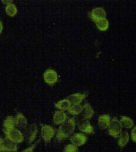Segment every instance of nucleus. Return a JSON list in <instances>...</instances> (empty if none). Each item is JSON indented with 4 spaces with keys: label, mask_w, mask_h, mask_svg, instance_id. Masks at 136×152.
<instances>
[{
    "label": "nucleus",
    "mask_w": 136,
    "mask_h": 152,
    "mask_svg": "<svg viewBox=\"0 0 136 152\" xmlns=\"http://www.w3.org/2000/svg\"><path fill=\"white\" fill-rule=\"evenodd\" d=\"M3 152H10V151H3Z\"/></svg>",
    "instance_id": "28"
},
{
    "label": "nucleus",
    "mask_w": 136,
    "mask_h": 152,
    "mask_svg": "<svg viewBox=\"0 0 136 152\" xmlns=\"http://www.w3.org/2000/svg\"><path fill=\"white\" fill-rule=\"evenodd\" d=\"M44 81L49 85H54L58 81L57 72L52 69H48L43 74Z\"/></svg>",
    "instance_id": "6"
},
{
    "label": "nucleus",
    "mask_w": 136,
    "mask_h": 152,
    "mask_svg": "<svg viewBox=\"0 0 136 152\" xmlns=\"http://www.w3.org/2000/svg\"><path fill=\"white\" fill-rule=\"evenodd\" d=\"M83 107L80 104H75V105L71 106V107L68 109V112L71 115H79L80 113L83 112Z\"/></svg>",
    "instance_id": "21"
},
{
    "label": "nucleus",
    "mask_w": 136,
    "mask_h": 152,
    "mask_svg": "<svg viewBox=\"0 0 136 152\" xmlns=\"http://www.w3.org/2000/svg\"><path fill=\"white\" fill-rule=\"evenodd\" d=\"M3 139L0 138V152L3 151Z\"/></svg>",
    "instance_id": "26"
},
{
    "label": "nucleus",
    "mask_w": 136,
    "mask_h": 152,
    "mask_svg": "<svg viewBox=\"0 0 136 152\" xmlns=\"http://www.w3.org/2000/svg\"><path fill=\"white\" fill-rule=\"evenodd\" d=\"M15 118H14L13 116H8L7 117L4 123H3V131L4 133L7 132L11 129L15 128Z\"/></svg>",
    "instance_id": "13"
},
{
    "label": "nucleus",
    "mask_w": 136,
    "mask_h": 152,
    "mask_svg": "<svg viewBox=\"0 0 136 152\" xmlns=\"http://www.w3.org/2000/svg\"><path fill=\"white\" fill-rule=\"evenodd\" d=\"M63 152H79V149L77 146L71 143V144H68L66 146Z\"/></svg>",
    "instance_id": "23"
},
{
    "label": "nucleus",
    "mask_w": 136,
    "mask_h": 152,
    "mask_svg": "<svg viewBox=\"0 0 136 152\" xmlns=\"http://www.w3.org/2000/svg\"><path fill=\"white\" fill-rule=\"evenodd\" d=\"M76 126V120L75 118H69L68 120L61 124L58 127L56 134V139L57 141L60 142L63 139H67L71 134H73Z\"/></svg>",
    "instance_id": "1"
},
{
    "label": "nucleus",
    "mask_w": 136,
    "mask_h": 152,
    "mask_svg": "<svg viewBox=\"0 0 136 152\" xmlns=\"http://www.w3.org/2000/svg\"><path fill=\"white\" fill-rule=\"evenodd\" d=\"M5 134L7 138L11 139V141L15 142V143H20V142L23 141L24 139L23 133L18 129H16L15 127L11 129L10 131H8L7 132H6Z\"/></svg>",
    "instance_id": "3"
},
{
    "label": "nucleus",
    "mask_w": 136,
    "mask_h": 152,
    "mask_svg": "<svg viewBox=\"0 0 136 152\" xmlns=\"http://www.w3.org/2000/svg\"><path fill=\"white\" fill-rule=\"evenodd\" d=\"M95 23H96L97 28L101 31H106L109 27V22L106 18L98 20L97 22H95Z\"/></svg>",
    "instance_id": "18"
},
{
    "label": "nucleus",
    "mask_w": 136,
    "mask_h": 152,
    "mask_svg": "<svg viewBox=\"0 0 136 152\" xmlns=\"http://www.w3.org/2000/svg\"><path fill=\"white\" fill-rule=\"evenodd\" d=\"M67 116L65 112H63L62 110H58L55 112V115L53 117V122L56 125H60L67 121Z\"/></svg>",
    "instance_id": "10"
},
{
    "label": "nucleus",
    "mask_w": 136,
    "mask_h": 152,
    "mask_svg": "<svg viewBox=\"0 0 136 152\" xmlns=\"http://www.w3.org/2000/svg\"><path fill=\"white\" fill-rule=\"evenodd\" d=\"M41 135L45 142H49L55 135V129L50 125H41Z\"/></svg>",
    "instance_id": "5"
},
{
    "label": "nucleus",
    "mask_w": 136,
    "mask_h": 152,
    "mask_svg": "<svg viewBox=\"0 0 136 152\" xmlns=\"http://www.w3.org/2000/svg\"><path fill=\"white\" fill-rule=\"evenodd\" d=\"M106 11L102 7H97L93 9L91 13V18L94 22H97L99 19L106 18Z\"/></svg>",
    "instance_id": "8"
},
{
    "label": "nucleus",
    "mask_w": 136,
    "mask_h": 152,
    "mask_svg": "<svg viewBox=\"0 0 136 152\" xmlns=\"http://www.w3.org/2000/svg\"><path fill=\"white\" fill-rule=\"evenodd\" d=\"M55 106V107L58 108V110H62V111H65V110H68V109L71 107V103L67 99H65L60 100V101L56 102Z\"/></svg>",
    "instance_id": "16"
},
{
    "label": "nucleus",
    "mask_w": 136,
    "mask_h": 152,
    "mask_svg": "<svg viewBox=\"0 0 136 152\" xmlns=\"http://www.w3.org/2000/svg\"><path fill=\"white\" fill-rule=\"evenodd\" d=\"M120 123L122 124V126L123 127H125L126 129L131 128L132 126H134V122L131 118L126 117V116H122L121 117Z\"/></svg>",
    "instance_id": "20"
},
{
    "label": "nucleus",
    "mask_w": 136,
    "mask_h": 152,
    "mask_svg": "<svg viewBox=\"0 0 136 152\" xmlns=\"http://www.w3.org/2000/svg\"><path fill=\"white\" fill-rule=\"evenodd\" d=\"M70 140L72 144L75 145L77 147H80L86 143L87 141V138L83 133H76L71 137Z\"/></svg>",
    "instance_id": "7"
},
{
    "label": "nucleus",
    "mask_w": 136,
    "mask_h": 152,
    "mask_svg": "<svg viewBox=\"0 0 136 152\" xmlns=\"http://www.w3.org/2000/svg\"><path fill=\"white\" fill-rule=\"evenodd\" d=\"M26 125H27V121L26 118L23 116L21 113H18L15 117V126H18V128L26 129Z\"/></svg>",
    "instance_id": "15"
},
{
    "label": "nucleus",
    "mask_w": 136,
    "mask_h": 152,
    "mask_svg": "<svg viewBox=\"0 0 136 152\" xmlns=\"http://www.w3.org/2000/svg\"><path fill=\"white\" fill-rule=\"evenodd\" d=\"M18 151L17 143L15 142L11 141V139L6 137L3 139V151H10V152H16Z\"/></svg>",
    "instance_id": "9"
},
{
    "label": "nucleus",
    "mask_w": 136,
    "mask_h": 152,
    "mask_svg": "<svg viewBox=\"0 0 136 152\" xmlns=\"http://www.w3.org/2000/svg\"><path fill=\"white\" fill-rule=\"evenodd\" d=\"M5 11L7 15L9 16H11V17H14V16L17 14V12H18V10H17L16 6L15 5V4H13V3L6 6Z\"/></svg>",
    "instance_id": "22"
},
{
    "label": "nucleus",
    "mask_w": 136,
    "mask_h": 152,
    "mask_svg": "<svg viewBox=\"0 0 136 152\" xmlns=\"http://www.w3.org/2000/svg\"><path fill=\"white\" fill-rule=\"evenodd\" d=\"M131 139H132V141L136 142V126L132 129V131H131Z\"/></svg>",
    "instance_id": "25"
},
{
    "label": "nucleus",
    "mask_w": 136,
    "mask_h": 152,
    "mask_svg": "<svg viewBox=\"0 0 136 152\" xmlns=\"http://www.w3.org/2000/svg\"><path fill=\"white\" fill-rule=\"evenodd\" d=\"M86 97V94H80V93H76V94H73L70 95L69 97H67V99L71 103H72L73 105L75 104H80L82 102V101Z\"/></svg>",
    "instance_id": "14"
},
{
    "label": "nucleus",
    "mask_w": 136,
    "mask_h": 152,
    "mask_svg": "<svg viewBox=\"0 0 136 152\" xmlns=\"http://www.w3.org/2000/svg\"><path fill=\"white\" fill-rule=\"evenodd\" d=\"M122 128H123V126L121 124L120 121L118 120V118L115 117L111 119L110 125L108 126V133L110 135L117 139L120 136L122 133Z\"/></svg>",
    "instance_id": "2"
},
{
    "label": "nucleus",
    "mask_w": 136,
    "mask_h": 152,
    "mask_svg": "<svg viewBox=\"0 0 136 152\" xmlns=\"http://www.w3.org/2000/svg\"><path fill=\"white\" fill-rule=\"evenodd\" d=\"M129 142V134L127 131H124L123 133H121L120 136L118 138V144L120 147H124Z\"/></svg>",
    "instance_id": "19"
},
{
    "label": "nucleus",
    "mask_w": 136,
    "mask_h": 152,
    "mask_svg": "<svg viewBox=\"0 0 136 152\" xmlns=\"http://www.w3.org/2000/svg\"><path fill=\"white\" fill-rule=\"evenodd\" d=\"M39 142H40V140H39V141L37 142L36 143H34V144H33V145H32V146H31V147H27V148L24 150V151L23 152H34V148H35V147H36V146H37V144H38V143H39Z\"/></svg>",
    "instance_id": "24"
},
{
    "label": "nucleus",
    "mask_w": 136,
    "mask_h": 152,
    "mask_svg": "<svg viewBox=\"0 0 136 152\" xmlns=\"http://www.w3.org/2000/svg\"><path fill=\"white\" fill-rule=\"evenodd\" d=\"M79 129L82 132L86 133V134H93L94 133V128L91 126L88 120H83L79 123Z\"/></svg>",
    "instance_id": "11"
},
{
    "label": "nucleus",
    "mask_w": 136,
    "mask_h": 152,
    "mask_svg": "<svg viewBox=\"0 0 136 152\" xmlns=\"http://www.w3.org/2000/svg\"><path fill=\"white\" fill-rule=\"evenodd\" d=\"M83 117L86 119H90L94 115V110L92 109L91 106L90 105L89 103H85L83 106Z\"/></svg>",
    "instance_id": "17"
},
{
    "label": "nucleus",
    "mask_w": 136,
    "mask_h": 152,
    "mask_svg": "<svg viewBox=\"0 0 136 152\" xmlns=\"http://www.w3.org/2000/svg\"><path fill=\"white\" fill-rule=\"evenodd\" d=\"M37 133H38V126L36 124H31L27 128L25 129L24 136L26 138L27 143L30 144L34 141L37 136Z\"/></svg>",
    "instance_id": "4"
},
{
    "label": "nucleus",
    "mask_w": 136,
    "mask_h": 152,
    "mask_svg": "<svg viewBox=\"0 0 136 152\" xmlns=\"http://www.w3.org/2000/svg\"><path fill=\"white\" fill-rule=\"evenodd\" d=\"M3 23H2V22L0 21V34H1V33H2V31H3Z\"/></svg>",
    "instance_id": "27"
},
{
    "label": "nucleus",
    "mask_w": 136,
    "mask_h": 152,
    "mask_svg": "<svg viewBox=\"0 0 136 152\" xmlns=\"http://www.w3.org/2000/svg\"><path fill=\"white\" fill-rule=\"evenodd\" d=\"M110 116L109 115H102L99 117V121H98V124L99 126L100 129H107L110 125Z\"/></svg>",
    "instance_id": "12"
}]
</instances>
